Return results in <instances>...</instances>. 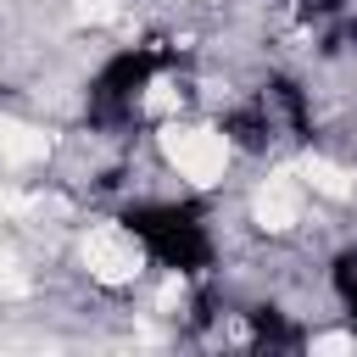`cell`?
<instances>
[{
    "instance_id": "6da1fadb",
    "label": "cell",
    "mask_w": 357,
    "mask_h": 357,
    "mask_svg": "<svg viewBox=\"0 0 357 357\" xmlns=\"http://www.w3.org/2000/svg\"><path fill=\"white\" fill-rule=\"evenodd\" d=\"M73 268H78V279L95 296H112L117 301V296H134L145 284V273L156 268V257H151V245H145V234L134 229L128 212L123 218L95 212L73 234Z\"/></svg>"
},
{
    "instance_id": "7a4b0ae2",
    "label": "cell",
    "mask_w": 357,
    "mask_h": 357,
    "mask_svg": "<svg viewBox=\"0 0 357 357\" xmlns=\"http://www.w3.org/2000/svg\"><path fill=\"white\" fill-rule=\"evenodd\" d=\"M151 145H156L162 167H167L190 195H218V190L234 178V162H240L229 128H223L212 112H178V117L156 123V128H151Z\"/></svg>"
}]
</instances>
